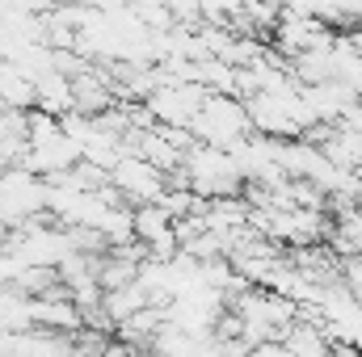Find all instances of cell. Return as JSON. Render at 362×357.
Here are the masks:
<instances>
[{
    "label": "cell",
    "mask_w": 362,
    "mask_h": 357,
    "mask_svg": "<svg viewBox=\"0 0 362 357\" xmlns=\"http://www.w3.org/2000/svg\"><path fill=\"white\" fill-rule=\"evenodd\" d=\"M25 328H34V315H30V294H21L17 286H0V337L25 332Z\"/></svg>",
    "instance_id": "52a82bcc"
},
{
    "label": "cell",
    "mask_w": 362,
    "mask_h": 357,
    "mask_svg": "<svg viewBox=\"0 0 362 357\" xmlns=\"http://www.w3.org/2000/svg\"><path fill=\"white\" fill-rule=\"evenodd\" d=\"M38 214H47V177L30 173L21 164L0 169V227L13 231Z\"/></svg>",
    "instance_id": "7a4b0ae2"
},
{
    "label": "cell",
    "mask_w": 362,
    "mask_h": 357,
    "mask_svg": "<svg viewBox=\"0 0 362 357\" xmlns=\"http://www.w3.org/2000/svg\"><path fill=\"white\" fill-rule=\"evenodd\" d=\"M325 160H333L337 169H362V131H341V126H329L325 143H320Z\"/></svg>",
    "instance_id": "8992f818"
},
{
    "label": "cell",
    "mask_w": 362,
    "mask_h": 357,
    "mask_svg": "<svg viewBox=\"0 0 362 357\" xmlns=\"http://www.w3.org/2000/svg\"><path fill=\"white\" fill-rule=\"evenodd\" d=\"M169 4V13H173V21L177 25H202V0H165Z\"/></svg>",
    "instance_id": "ba28073f"
},
{
    "label": "cell",
    "mask_w": 362,
    "mask_h": 357,
    "mask_svg": "<svg viewBox=\"0 0 362 357\" xmlns=\"http://www.w3.org/2000/svg\"><path fill=\"white\" fill-rule=\"evenodd\" d=\"M181 169H185V185L198 193V198H228L236 193L245 181L236 173L228 147H211V143H194L185 156H181Z\"/></svg>",
    "instance_id": "3957f363"
},
{
    "label": "cell",
    "mask_w": 362,
    "mask_h": 357,
    "mask_svg": "<svg viewBox=\"0 0 362 357\" xmlns=\"http://www.w3.org/2000/svg\"><path fill=\"white\" fill-rule=\"evenodd\" d=\"M249 131L253 126H249L245 101L240 97H228V92H206L202 105H198V114L189 118V135L198 143H211V147H232Z\"/></svg>",
    "instance_id": "6da1fadb"
},
{
    "label": "cell",
    "mask_w": 362,
    "mask_h": 357,
    "mask_svg": "<svg viewBox=\"0 0 362 357\" xmlns=\"http://www.w3.org/2000/svg\"><path fill=\"white\" fill-rule=\"evenodd\" d=\"M110 185L122 193V202H131V206H144V202H156L165 189H169V181L160 169H152L144 156H131V152H122L118 156V164L110 169Z\"/></svg>",
    "instance_id": "5b68a950"
},
{
    "label": "cell",
    "mask_w": 362,
    "mask_h": 357,
    "mask_svg": "<svg viewBox=\"0 0 362 357\" xmlns=\"http://www.w3.org/2000/svg\"><path fill=\"white\" fill-rule=\"evenodd\" d=\"M274 38V51L282 55V59H295V55H303V51H320V47H333V25L329 21H320V17H312V13H291V8H282V17H278V25L270 30Z\"/></svg>",
    "instance_id": "277c9868"
}]
</instances>
